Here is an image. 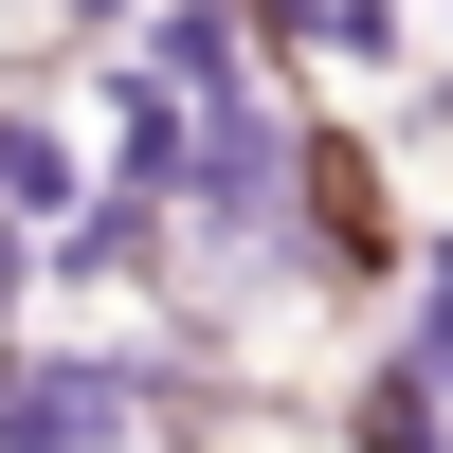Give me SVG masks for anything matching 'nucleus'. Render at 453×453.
<instances>
[{"mask_svg":"<svg viewBox=\"0 0 453 453\" xmlns=\"http://www.w3.org/2000/svg\"><path fill=\"white\" fill-rule=\"evenodd\" d=\"M127 73L181 109V127H236V109H273V55H254V19H236V0H145Z\"/></svg>","mask_w":453,"mask_h":453,"instance_id":"obj_1","label":"nucleus"},{"mask_svg":"<svg viewBox=\"0 0 453 453\" xmlns=\"http://www.w3.org/2000/svg\"><path fill=\"white\" fill-rule=\"evenodd\" d=\"M73 218H91V127H73V91H0V236L55 254Z\"/></svg>","mask_w":453,"mask_h":453,"instance_id":"obj_2","label":"nucleus"},{"mask_svg":"<svg viewBox=\"0 0 453 453\" xmlns=\"http://www.w3.org/2000/svg\"><path fill=\"white\" fill-rule=\"evenodd\" d=\"M55 19L91 36V55H127V36H145V0H55Z\"/></svg>","mask_w":453,"mask_h":453,"instance_id":"obj_3","label":"nucleus"},{"mask_svg":"<svg viewBox=\"0 0 453 453\" xmlns=\"http://www.w3.org/2000/svg\"><path fill=\"white\" fill-rule=\"evenodd\" d=\"M418 19H435V36H453V0H418Z\"/></svg>","mask_w":453,"mask_h":453,"instance_id":"obj_4","label":"nucleus"}]
</instances>
